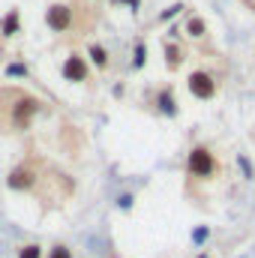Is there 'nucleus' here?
I'll return each instance as SVG.
<instances>
[{"label": "nucleus", "instance_id": "f257e3e1", "mask_svg": "<svg viewBox=\"0 0 255 258\" xmlns=\"http://www.w3.org/2000/svg\"><path fill=\"white\" fill-rule=\"evenodd\" d=\"M186 165H189V174L198 177V180H210V177L219 171V162H216V156H213L207 147H192Z\"/></svg>", "mask_w": 255, "mask_h": 258}, {"label": "nucleus", "instance_id": "f03ea898", "mask_svg": "<svg viewBox=\"0 0 255 258\" xmlns=\"http://www.w3.org/2000/svg\"><path fill=\"white\" fill-rule=\"evenodd\" d=\"M189 93L195 99H213L216 96V78L204 69H195L189 75Z\"/></svg>", "mask_w": 255, "mask_h": 258}, {"label": "nucleus", "instance_id": "7ed1b4c3", "mask_svg": "<svg viewBox=\"0 0 255 258\" xmlns=\"http://www.w3.org/2000/svg\"><path fill=\"white\" fill-rule=\"evenodd\" d=\"M36 111H39V102H36L33 96H15V114H12V126H15V129H27Z\"/></svg>", "mask_w": 255, "mask_h": 258}, {"label": "nucleus", "instance_id": "20e7f679", "mask_svg": "<svg viewBox=\"0 0 255 258\" xmlns=\"http://www.w3.org/2000/svg\"><path fill=\"white\" fill-rule=\"evenodd\" d=\"M45 24H48L54 33H66V30L72 27V6H63V3L48 6V12H45Z\"/></svg>", "mask_w": 255, "mask_h": 258}, {"label": "nucleus", "instance_id": "39448f33", "mask_svg": "<svg viewBox=\"0 0 255 258\" xmlns=\"http://www.w3.org/2000/svg\"><path fill=\"white\" fill-rule=\"evenodd\" d=\"M6 183H9V189H15V192L33 189V183H36V171H33V165H18V168L6 177Z\"/></svg>", "mask_w": 255, "mask_h": 258}, {"label": "nucleus", "instance_id": "423d86ee", "mask_svg": "<svg viewBox=\"0 0 255 258\" xmlns=\"http://www.w3.org/2000/svg\"><path fill=\"white\" fill-rule=\"evenodd\" d=\"M63 78L66 81H87V63H84V57L81 54H69L63 63Z\"/></svg>", "mask_w": 255, "mask_h": 258}, {"label": "nucleus", "instance_id": "0eeeda50", "mask_svg": "<svg viewBox=\"0 0 255 258\" xmlns=\"http://www.w3.org/2000/svg\"><path fill=\"white\" fill-rule=\"evenodd\" d=\"M156 105H159V111L162 114H177V99H174V90L171 87H165V90H159V96H156Z\"/></svg>", "mask_w": 255, "mask_h": 258}, {"label": "nucleus", "instance_id": "6e6552de", "mask_svg": "<svg viewBox=\"0 0 255 258\" xmlns=\"http://www.w3.org/2000/svg\"><path fill=\"white\" fill-rule=\"evenodd\" d=\"M87 57H90V63L96 66V69H105V66H108V51H105L99 42H90V48H87Z\"/></svg>", "mask_w": 255, "mask_h": 258}, {"label": "nucleus", "instance_id": "1a4fd4ad", "mask_svg": "<svg viewBox=\"0 0 255 258\" xmlns=\"http://www.w3.org/2000/svg\"><path fill=\"white\" fill-rule=\"evenodd\" d=\"M15 30H18V9H12V12L3 18V24H0V33H3V36H15Z\"/></svg>", "mask_w": 255, "mask_h": 258}, {"label": "nucleus", "instance_id": "9d476101", "mask_svg": "<svg viewBox=\"0 0 255 258\" xmlns=\"http://www.w3.org/2000/svg\"><path fill=\"white\" fill-rule=\"evenodd\" d=\"M186 33H189L192 39H201V36H204V21H201L198 15H189V18H186Z\"/></svg>", "mask_w": 255, "mask_h": 258}, {"label": "nucleus", "instance_id": "9b49d317", "mask_svg": "<svg viewBox=\"0 0 255 258\" xmlns=\"http://www.w3.org/2000/svg\"><path fill=\"white\" fill-rule=\"evenodd\" d=\"M180 60H183V54H180V48H177L174 42H165V63H171V66H180Z\"/></svg>", "mask_w": 255, "mask_h": 258}, {"label": "nucleus", "instance_id": "f8f14e48", "mask_svg": "<svg viewBox=\"0 0 255 258\" xmlns=\"http://www.w3.org/2000/svg\"><path fill=\"white\" fill-rule=\"evenodd\" d=\"M18 258H42V246L27 243V246H21V249H18Z\"/></svg>", "mask_w": 255, "mask_h": 258}, {"label": "nucleus", "instance_id": "ddd939ff", "mask_svg": "<svg viewBox=\"0 0 255 258\" xmlns=\"http://www.w3.org/2000/svg\"><path fill=\"white\" fill-rule=\"evenodd\" d=\"M144 60H147V48H144V42H135V60H132V66H144Z\"/></svg>", "mask_w": 255, "mask_h": 258}, {"label": "nucleus", "instance_id": "4468645a", "mask_svg": "<svg viewBox=\"0 0 255 258\" xmlns=\"http://www.w3.org/2000/svg\"><path fill=\"white\" fill-rule=\"evenodd\" d=\"M48 258H72V249H66V246H51V249H48Z\"/></svg>", "mask_w": 255, "mask_h": 258}, {"label": "nucleus", "instance_id": "2eb2a0df", "mask_svg": "<svg viewBox=\"0 0 255 258\" xmlns=\"http://www.w3.org/2000/svg\"><path fill=\"white\" fill-rule=\"evenodd\" d=\"M6 75H24V78H27V66L24 63H12L9 69H6Z\"/></svg>", "mask_w": 255, "mask_h": 258}, {"label": "nucleus", "instance_id": "dca6fc26", "mask_svg": "<svg viewBox=\"0 0 255 258\" xmlns=\"http://www.w3.org/2000/svg\"><path fill=\"white\" fill-rule=\"evenodd\" d=\"M180 9H183V6H180V3H174V6H168V9H165V12H162L159 18H162V21H168V18H174V15H177Z\"/></svg>", "mask_w": 255, "mask_h": 258}, {"label": "nucleus", "instance_id": "f3484780", "mask_svg": "<svg viewBox=\"0 0 255 258\" xmlns=\"http://www.w3.org/2000/svg\"><path fill=\"white\" fill-rule=\"evenodd\" d=\"M117 204H120V207H129V204H132V195H120Z\"/></svg>", "mask_w": 255, "mask_h": 258}, {"label": "nucleus", "instance_id": "a211bd4d", "mask_svg": "<svg viewBox=\"0 0 255 258\" xmlns=\"http://www.w3.org/2000/svg\"><path fill=\"white\" fill-rule=\"evenodd\" d=\"M198 258H210V255H198Z\"/></svg>", "mask_w": 255, "mask_h": 258}]
</instances>
